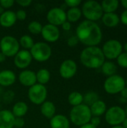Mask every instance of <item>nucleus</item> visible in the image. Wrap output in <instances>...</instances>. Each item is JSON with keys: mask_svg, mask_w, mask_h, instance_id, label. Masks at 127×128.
<instances>
[{"mask_svg": "<svg viewBox=\"0 0 127 128\" xmlns=\"http://www.w3.org/2000/svg\"><path fill=\"white\" fill-rule=\"evenodd\" d=\"M76 36L79 41L87 46H96L103 39V32L95 22L84 20L79 24L76 29Z\"/></svg>", "mask_w": 127, "mask_h": 128, "instance_id": "1", "label": "nucleus"}, {"mask_svg": "<svg viewBox=\"0 0 127 128\" xmlns=\"http://www.w3.org/2000/svg\"><path fill=\"white\" fill-rule=\"evenodd\" d=\"M81 63L90 69L101 68L105 62V56L101 48L96 46H87L80 53Z\"/></svg>", "mask_w": 127, "mask_h": 128, "instance_id": "2", "label": "nucleus"}, {"mask_svg": "<svg viewBox=\"0 0 127 128\" xmlns=\"http://www.w3.org/2000/svg\"><path fill=\"white\" fill-rule=\"evenodd\" d=\"M92 115L90 107L82 104L79 106H73L70 112V120L76 126H82L90 122Z\"/></svg>", "mask_w": 127, "mask_h": 128, "instance_id": "3", "label": "nucleus"}, {"mask_svg": "<svg viewBox=\"0 0 127 128\" xmlns=\"http://www.w3.org/2000/svg\"><path fill=\"white\" fill-rule=\"evenodd\" d=\"M81 10L82 15L86 18V20L92 22H95L101 19L104 14L100 3L94 0L85 2L82 5Z\"/></svg>", "mask_w": 127, "mask_h": 128, "instance_id": "4", "label": "nucleus"}, {"mask_svg": "<svg viewBox=\"0 0 127 128\" xmlns=\"http://www.w3.org/2000/svg\"><path fill=\"white\" fill-rule=\"evenodd\" d=\"M30 53L33 59L39 62H46L52 55L50 46L45 42H37L30 50Z\"/></svg>", "mask_w": 127, "mask_h": 128, "instance_id": "5", "label": "nucleus"}, {"mask_svg": "<svg viewBox=\"0 0 127 128\" xmlns=\"http://www.w3.org/2000/svg\"><path fill=\"white\" fill-rule=\"evenodd\" d=\"M126 87L125 80L121 75L115 74L109 76L104 82L103 88L106 93L109 94H116Z\"/></svg>", "mask_w": 127, "mask_h": 128, "instance_id": "6", "label": "nucleus"}, {"mask_svg": "<svg viewBox=\"0 0 127 128\" xmlns=\"http://www.w3.org/2000/svg\"><path fill=\"white\" fill-rule=\"evenodd\" d=\"M0 50L6 57L14 56L19 51V41L13 36H4L0 40Z\"/></svg>", "mask_w": 127, "mask_h": 128, "instance_id": "7", "label": "nucleus"}, {"mask_svg": "<svg viewBox=\"0 0 127 128\" xmlns=\"http://www.w3.org/2000/svg\"><path fill=\"white\" fill-rule=\"evenodd\" d=\"M127 118L124 110L118 106H113L108 109L105 113V119L111 126L121 125Z\"/></svg>", "mask_w": 127, "mask_h": 128, "instance_id": "8", "label": "nucleus"}, {"mask_svg": "<svg viewBox=\"0 0 127 128\" xmlns=\"http://www.w3.org/2000/svg\"><path fill=\"white\" fill-rule=\"evenodd\" d=\"M101 50L105 58H106L110 60L117 59V58L123 52V45L119 40L111 39L103 44Z\"/></svg>", "mask_w": 127, "mask_h": 128, "instance_id": "9", "label": "nucleus"}, {"mask_svg": "<svg viewBox=\"0 0 127 128\" xmlns=\"http://www.w3.org/2000/svg\"><path fill=\"white\" fill-rule=\"evenodd\" d=\"M28 97L32 104L41 105L44 101H46L47 97V89L45 86L36 83L29 88L28 91Z\"/></svg>", "mask_w": 127, "mask_h": 128, "instance_id": "10", "label": "nucleus"}, {"mask_svg": "<svg viewBox=\"0 0 127 128\" xmlns=\"http://www.w3.org/2000/svg\"><path fill=\"white\" fill-rule=\"evenodd\" d=\"M46 19L49 24L55 26H61L67 20L66 12L61 8H53L48 11Z\"/></svg>", "mask_w": 127, "mask_h": 128, "instance_id": "11", "label": "nucleus"}, {"mask_svg": "<svg viewBox=\"0 0 127 128\" xmlns=\"http://www.w3.org/2000/svg\"><path fill=\"white\" fill-rule=\"evenodd\" d=\"M77 72V64L72 59L64 60L60 65L59 73L62 78L69 80L73 78Z\"/></svg>", "mask_w": 127, "mask_h": 128, "instance_id": "12", "label": "nucleus"}, {"mask_svg": "<svg viewBox=\"0 0 127 128\" xmlns=\"http://www.w3.org/2000/svg\"><path fill=\"white\" fill-rule=\"evenodd\" d=\"M32 59L31 55L28 50H22L14 56L13 62L16 68L19 69H25L31 64Z\"/></svg>", "mask_w": 127, "mask_h": 128, "instance_id": "13", "label": "nucleus"}, {"mask_svg": "<svg viewBox=\"0 0 127 128\" xmlns=\"http://www.w3.org/2000/svg\"><path fill=\"white\" fill-rule=\"evenodd\" d=\"M40 34L46 41L50 43L57 41L60 37V31L58 28L51 24L44 25L42 28Z\"/></svg>", "mask_w": 127, "mask_h": 128, "instance_id": "14", "label": "nucleus"}, {"mask_svg": "<svg viewBox=\"0 0 127 128\" xmlns=\"http://www.w3.org/2000/svg\"><path fill=\"white\" fill-rule=\"evenodd\" d=\"M19 82L26 87H31L37 83L36 73L31 70H24L19 74Z\"/></svg>", "mask_w": 127, "mask_h": 128, "instance_id": "15", "label": "nucleus"}, {"mask_svg": "<svg viewBox=\"0 0 127 128\" xmlns=\"http://www.w3.org/2000/svg\"><path fill=\"white\" fill-rule=\"evenodd\" d=\"M15 117L12 112L7 110L0 111V128H13Z\"/></svg>", "mask_w": 127, "mask_h": 128, "instance_id": "16", "label": "nucleus"}, {"mask_svg": "<svg viewBox=\"0 0 127 128\" xmlns=\"http://www.w3.org/2000/svg\"><path fill=\"white\" fill-rule=\"evenodd\" d=\"M15 12L13 10H4L0 15V25L4 28H10L16 22Z\"/></svg>", "mask_w": 127, "mask_h": 128, "instance_id": "17", "label": "nucleus"}, {"mask_svg": "<svg viewBox=\"0 0 127 128\" xmlns=\"http://www.w3.org/2000/svg\"><path fill=\"white\" fill-rule=\"evenodd\" d=\"M51 128H70V121L64 115H55L49 121Z\"/></svg>", "mask_w": 127, "mask_h": 128, "instance_id": "18", "label": "nucleus"}, {"mask_svg": "<svg viewBox=\"0 0 127 128\" xmlns=\"http://www.w3.org/2000/svg\"><path fill=\"white\" fill-rule=\"evenodd\" d=\"M16 81V75L10 70H3L0 72V86H10Z\"/></svg>", "mask_w": 127, "mask_h": 128, "instance_id": "19", "label": "nucleus"}, {"mask_svg": "<svg viewBox=\"0 0 127 128\" xmlns=\"http://www.w3.org/2000/svg\"><path fill=\"white\" fill-rule=\"evenodd\" d=\"M55 106L52 101L46 100L40 106L41 114L48 119H51L55 115Z\"/></svg>", "mask_w": 127, "mask_h": 128, "instance_id": "20", "label": "nucleus"}, {"mask_svg": "<svg viewBox=\"0 0 127 128\" xmlns=\"http://www.w3.org/2000/svg\"><path fill=\"white\" fill-rule=\"evenodd\" d=\"M101 19L103 23L109 28L115 27L120 22V16L115 13H104Z\"/></svg>", "mask_w": 127, "mask_h": 128, "instance_id": "21", "label": "nucleus"}, {"mask_svg": "<svg viewBox=\"0 0 127 128\" xmlns=\"http://www.w3.org/2000/svg\"><path fill=\"white\" fill-rule=\"evenodd\" d=\"M90 110L92 116L100 117L101 116L104 115L107 110L106 104L103 100H98L90 106Z\"/></svg>", "mask_w": 127, "mask_h": 128, "instance_id": "22", "label": "nucleus"}, {"mask_svg": "<svg viewBox=\"0 0 127 128\" xmlns=\"http://www.w3.org/2000/svg\"><path fill=\"white\" fill-rule=\"evenodd\" d=\"M28 105L23 101L16 102L13 108H12V113L15 118H22L28 112Z\"/></svg>", "mask_w": 127, "mask_h": 128, "instance_id": "23", "label": "nucleus"}, {"mask_svg": "<svg viewBox=\"0 0 127 128\" xmlns=\"http://www.w3.org/2000/svg\"><path fill=\"white\" fill-rule=\"evenodd\" d=\"M119 4L118 0H104L100 3L103 13L105 14L115 13L118 10Z\"/></svg>", "mask_w": 127, "mask_h": 128, "instance_id": "24", "label": "nucleus"}, {"mask_svg": "<svg viewBox=\"0 0 127 128\" xmlns=\"http://www.w3.org/2000/svg\"><path fill=\"white\" fill-rule=\"evenodd\" d=\"M67 20L70 22H77L82 16V10L79 8H71L66 12Z\"/></svg>", "mask_w": 127, "mask_h": 128, "instance_id": "25", "label": "nucleus"}, {"mask_svg": "<svg viewBox=\"0 0 127 128\" xmlns=\"http://www.w3.org/2000/svg\"><path fill=\"white\" fill-rule=\"evenodd\" d=\"M101 70L104 75L109 77L115 74L117 71V66L112 62H105L101 66Z\"/></svg>", "mask_w": 127, "mask_h": 128, "instance_id": "26", "label": "nucleus"}, {"mask_svg": "<svg viewBox=\"0 0 127 128\" xmlns=\"http://www.w3.org/2000/svg\"><path fill=\"white\" fill-rule=\"evenodd\" d=\"M36 79L37 83L44 86L50 80V73L47 69L41 68L36 73Z\"/></svg>", "mask_w": 127, "mask_h": 128, "instance_id": "27", "label": "nucleus"}, {"mask_svg": "<svg viewBox=\"0 0 127 128\" xmlns=\"http://www.w3.org/2000/svg\"><path fill=\"white\" fill-rule=\"evenodd\" d=\"M68 102L73 106L83 104V95L79 92H73L68 96Z\"/></svg>", "mask_w": 127, "mask_h": 128, "instance_id": "28", "label": "nucleus"}, {"mask_svg": "<svg viewBox=\"0 0 127 128\" xmlns=\"http://www.w3.org/2000/svg\"><path fill=\"white\" fill-rule=\"evenodd\" d=\"M98 100H100L99 95L95 92H88L85 95H83V103L89 107Z\"/></svg>", "mask_w": 127, "mask_h": 128, "instance_id": "29", "label": "nucleus"}, {"mask_svg": "<svg viewBox=\"0 0 127 128\" xmlns=\"http://www.w3.org/2000/svg\"><path fill=\"white\" fill-rule=\"evenodd\" d=\"M19 46H21L25 50H30L34 44L33 38L28 34L22 35L19 38Z\"/></svg>", "mask_w": 127, "mask_h": 128, "instance_id": "30", "label": "nucleus"}, {"mask_svg": "<svg viewBox=\"0 0 127 128\" xmlns=\"http://www.w3.org/2000/svg\"><path fill=\"white\" fill-rule=\"evenodd\" d=\"M43 26L38 21H32L30 22L28 25V30L30 33L33 34H38L41 33Z\"/></svg>", "mask_w": 127, "mask_h": 128, "instance_id": "31", "label": "nucleus"}, {"mask_svg": "<svg viewBox=\"0 0 127 128\" xmlns=\"http://www.w3.org/2000/svg\"><path fill=\"white\" fill-rule=\"evenodd\" d=\"M118 64L122 68H127V53L123 52L117 58Z\"/></svg>", "mask_w": 127, "mask_h": 128, "instance_id": "32", "label": "nucleus"}, {"mask_svg": "<svg viewBox=\"0 0 127 128\" xmlns=\"http://www.w3.org/2000/svg\"><path fill=\"white\" fill-rule=\"evenodd\" d=\"M79 42V39L76 35H72L67 39V44L70 47H73V46H76Z\"/></svg>", "mask_w": 127, "mask_h": 128, "instance_id": "33", "label": "nucleus"}, {"mask_svg": "<svg viewBox=\"0 0 127 128\" xmlns=\"http://www.w3.org/2000/svg\"><path fill=\"white\" fill-rule=\"evenodd\" d=\"M82 3L81 0H65V4L70 8H78V6Z\"/></svg>", "mask_w": 127, "mask_h": 128, "instance_id": "34", "label": "nucleus"}, {"mask_svg": "<svg viewBox=\"0 0 127 128\" xmlns=\"http://www.w3.org/2000/svg\"><path fill=\"white\" fill-rule=\"evenodd\" d=\"M15 14H16V20H21V21L25 20L26 19V16H27L26 12L22 9L18 10L16 12H15Z\"/></svg>", "mask_w": 127, "mask_h": 128, "instance_id": "35", "label": "nucleus"}, {"mask_svg": "<svg viewBox=\"0 0 127 128\" xmlns=\"http://www.w3.org/2000/svg\"><path fill=\"white\" fill-rule=\"evenodd\" d=\"M14 4L13 0H0V5L4 9H7L11 8Z\"/></svg>", "mask_w": 127, "mask_h": 128, "instance_id": "36", "label": "nucleus"}, {"mask_svg": "<svg viewBox=\"0 0 127 128\" xmlns=\"http://www.w3.org/2000/svg\"><path fill=\"white\" fill-rule=\"evenodd\" d=\"M25 125V120L22 118H15L13 122V127L16 128H22Z\"/></svg>", "mask_w": 127, "mask_h": 128, "instance_id": "37", "label": "nucleus"}, {"mask_svg": "<svg viewBox=\"0 0 127 128\" xmlns=\"http://www.w3.org/2000/svg\"><path fill=\"white\" fill-rule=\"evenodd\" d=\"M90 123H91L92 125H94V127L97 128V127L100 124V123H101L100 118V117L94 116V117L91 118V121H90Z\"/></svg>", "mask_w": 127, "mask_h": 128, "instance_id": "38", "label": "nucleus"}, {"mask_svg": "<svg viewBox=\"0 0 127 128\" xmlns=\"http://www.w3.org/2000/svg\"><path fill=\"white\" fill-rule=\"evenodd\" d=\"M16 2L22 7H28L31 4V0H16Z\"/></svg>", "mask_w": 127, "mask_h": 128, "instance_id": "39", "label": "nucleus"}, {"mask_svg": "<svg viewBox=\"0 0 127 128\" xmlns=\"http://www.w3.org/2000/svg\"><path fill=\"white\" fill-rule=\"evenodd\" d=\"M120 22H121L124 25L127 26V10L122 12L120 16Z\"/></svg>", "mask_w": 127, "mask_h": 128, "instance_id": "40", "label": "nucleus"}, {"mask_svg": "<svg viewBox=\"0 0 127 128\" xmlns=\"http://www.w3.org/2000/svg\"><path fill=\"white\" fill-rule=\"evenodd\" d=\"M61 26H62V28H63L64 31H69V30L71 29V23H70V22H68L67 20H66V21L61 25Z\"/></svg>", "mask_w": 127, "mask_h": 128, "instance_id": "41", "label": "nucleus"}, {"mask_svg": "<svg viewBox=\"0 0 127 128\" xmlns=\"http://www.w3.org/2000/svg\"><path fill=\"white\" fill-rule=\"evenodd\" d=\"M121 98H122L127 100V87H125V88L121 92Z\"/></svg>", "mask_w": 127, "mask_h": 128, "instance_id": "42", "label": "nucleus"}, {"mask_svg": "<svg viewBox=\"0 0 127 128\" xmlns=\"http://www.w3.org/2000/svg\"><path fill=\"white\" fill-rule=\"evenodd\" d=\"M79 128H97L94 127V125H92V124L89 122V123L85 124H84V125H82V126H80Z\"/></svg>", "mask_w": 127, "mask_h": 128, "instance_id": "43", "label": "nucleus"}, {"mask_svg": "<svg viewBox=\"0 0 127 128\" xmlns=\"http://www.w3.org/2000/svg\"><path fill=\"white\" fill-rule=\"evenodd\" d=\"M5 59H6V56L2 52H0V63L4 62L5 61Z\"/></svg>", "mask_w": 127, "mask_h": 128, "instance_id": "44", "label": "nucleus"}, {"mask_svg": "<svg viewBox=\"0 0 127 128\" xmlns=\"http://www.w3.org/2000/svg\"><path fill=\"white\" fill-rule=\"evenodd\" d=\"M121 4L126 10H127V0H121Z\"/></svg>", "mask_w": 127, "mask_h": 128, "instance_id": "45", "label": "nucleus"}, {"mask_svg": "<svg viewBox=\"0 0 127 128\" xmlns=\"http://www.w3.org/2000/svg\"><path fill=\"white\" fill-rule=\"evenodd\" d=\"M121 126L124 128H127V118H125V120L124 121V122L122 123Z\"/></svg>", "mask_w": 127, "mask_h": 128, "instance_id": "46", "label": "nucleus"}, {"mask_svg": "<svg viewBox=\"0 0 127 128\" xmlns=\"http://www.w3.org/2000/svg\"><path fill=\"white\" fill-rule=\"evenodd\" d=\"M123 50H124L125 52H127V42L124 44V46H123Z\"/></svg>", "mask_w": 127, "mask_h": 128, "instance_id": "47", "label": "nucleus"}, {"mask_svg": "<svg viewBox=\"0 0 127 128\" xmlns=\"http://www.w3.org/2000/svg\"><path fill=\"white\" fill-rule=\"evenodd\" d=\"M4 9L0 5V15L1 14H3L4 13Z\"/></svg>", "mask_w": 127, "mask_h": 128, "instance_id": "48", "label": "nucleus"}, {"mask_svg": "<svg viewBox=\"0 0 127 128\" xmlns=\"http://www.w3.org/2000/svg\"><path fill=\"white\" fill-rule=\"evenodd\" d=\"M111 128H124L121 125H117V126H113Z\"/></svg>", "mask_w": 127, "mask_h": 128, "instance_id": "49", "label": "nucleus"}, {"mask_svg": "<svg viewBox=\"0 0 127 128\" xmlns=\"http://www.w3.org/2000/svg\"><path fill=\"white\" fill-rule=\"evenodd\" d=\"M124 111H125V114H126V116H127V107H126V109L124 110Z\"/></svg>", "mask_w": 127, "mask_h": 128, "instance_id": "50", "label": "nucleus"}, {"mask_svg": "<svg viewBox=\"0 0 127 128\" xmlns=\"http://www.w3.org/2000/svg\"><path fill=\"white\" fill-rule=\"evenodd\" d=\"M125 82H126V87H127V80H125Z\"/></svg>", "mask_w": 127, "mask_h": 128, "instance_id": "51", "label": "nucleus"}]
</instances>
